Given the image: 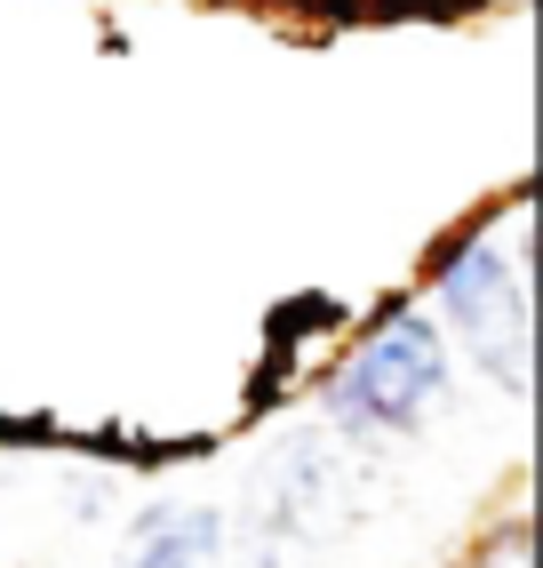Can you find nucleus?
<instances>
[{
	"label": "nucleus",
	"mask_w": 543,
	"mask_h": 568,
	"mask_svg": "<svg viewBox=\"0 0 543 568\" xmlns=\"http://www.w3.org/2000/svg\"><path fill=\"white\" fill-rule=\"evenodd\" d=\"M480 568H527V528H503V537L480 552Z\"/></svg>",
	"instance_id": "39448f33"
},
{
	"label": "nucleus",
	"mask_w": 543,
	"mask_h": 568,
	"mask_svg": "<svg viewBox=\"0 0 543 568\" xmlns=\"http://www.w3.org/2000/svg\"><path fill=\"white\" fill-rule=\"evenodd\" d=\"M440 305L463 321V336L480 345V361L495 368V385L503 393H527V264L512 248H495V241H472V248H455L440 256Z\"/></svg>",
	"instance_id": "f03ea898"
},
{
	"label": "nucleus",
	"mask_w": 543,
	"mask_h": 568,
	"mask_svg": "<svg viewBox=\"0 0 543 568\" xmlns=\"http://www.w3.org/2000/svg\"><path fill=\"white\" fill-rule=\"evenodd\" d=\"M448 385V353H440V328L423 321V313H400V321H383L368 345L336 368V385H328V408H336V425L344 433H408L423 425V408L440 400Z\"/></svg>",
	"instance_id": "f257e3e1"
},
{
	"label": "nucleus",
	"mask_w": 543,
	"mask_h": 568,
	"mask_svg": "<svg viewBox=\"0 0 543 568\" xmlns=\"http://www.w3.org/2000/svg\"><path fill=\"white\" fill-rule=\"evenodd\" d=\"M216 552H224V520L192 505V513H152L121 568H216Z\"/></svg>",
	"instance_id": "20e7f679"
},
{
	"label": "nucleus",
	"mask_w": 543,
	"mask_h": 568,
	"mask_svg": "<svg viewBox=\"0 0 543 568\" xmlns=\"http://www.w3.org/2000/svg\"><path fill=\"white\" fill-rule=\"evenodd\" d=\"M360 513V480H352V457L328 440H296L280 473H272V497H264V537H256V560L280 568L288 552H313L328 537H344Z\"/></svg>",
	"instance_id": "7ed1b4c3"
}]
</instances>
